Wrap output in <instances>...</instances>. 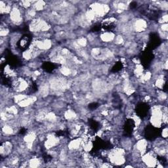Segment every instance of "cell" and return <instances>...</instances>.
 <instances>
[{"instance_id": "cell-19", "label": "cell", "mask_w": 168, "mask_h": 168, "mask_svg": "<svg viewBox=\"0 0 168 168\" xmlns=\"http://www.w3.org/2000/svg\"><path fill=\"white\" fill-rule=\"evenodd\" d=\"M156 85L157 87L159 88H162L163 85V83H164V81H163V79L162 78L158 79V80L156 81Z\"/></svg>"}, {"instance_id": "cell-8", "label": "cell", "mask_w": 168, "mask_h": 168, "mask_svg": "<svg viewBox=\"0 0 168 168\" xmlns=\"http://www.w3.org/2000/svg\"><path fill=\"white\" fill-rule=\"evenodd\" d=\"M12 150V145L11 143L8 142H5L2 143L1 146V148H0V152H1V155L3 156H6L7 155L11 152Z\"/></svg>"}, {"instance_id": "cell-16", "label": "cell", "mask_w": 168, "mask_h": 168, "mask_svg": "<svg viewBox=\"0 0 168 168\" xmlns=\"http://www.w3.org/2000/svg\"><path fill=\"white\" fill-rule=\"evenodd\" d=\"M65 118L67 119V120H72V119H74L76 118V114H75L74 112L72 111V110H68L67 112L65 113Z\"/></svg>"}, {"instance_id": "cell-6", "label": "cell", "mask_w": 168, "mask_h": 168, "mask_svg": "<svg viewBox=\"0 0 168 168\" xmlns=\"http://www.w3.org/2000/svg\"><path fill=\"white\" fill-rule=\"evenodd\" d=\"M59 141V139L56 136H55L54 135H50L47 137V141L45 143V146L47 149H50L58 144Z\"/></svg>"}, {"instance_id": "cell-20", "label": "cell", "mask_w": 168, "mask_h": 168, "mask_svg": "<svg viewBox=\"0 0 168 168\" xmlns=\"http://www.w3.org/2000/svg\"><path fill=\"white\" fill-rule=\"evenodd\" d=\"M115 41H116V43L117 44H121L123 42V39L121 36H118L115 38Z\"/></svg>"}, {"instance_id": "cell-23", "label": "cell", "mask_w": 168, "mask_h": 168, "mask_svg": "<svg viewBox=\"0 0 168 168\" xmlns=\"http://www.w3.org/2000/svg\"><path fill=\"white\" fill-rule=\"evenodd\" d=\"M162 30L163 31V32H167V24H163V25L162 26Z\"/></svg>"}, {"instance_id": "cell-4", "label": "cell", "mask_w": 168, "mask_h": 168, "mask_svg": "<svg viewBox=\"0 0 168 168\" xmlns=\"http://www.w3.org/2000/svg\"><path fill=\"white\" fill-rule=\"evenodd\" d=\"M142 159L148 167H155L157 164V159L154 152H150L145 153L142 155Z\"/></svg>"}, {"instance_id": "cell-18", "label": "cell", "mask_w": 168, "mask_h": 168, "mask_svg": "<svg viewBox=\"0 0 168 168\" xmlns=\"http://www.w3.org/2000/svg\"><path fill=\"white\" fill-rule=\"evenodd\" d=\"M61 72H62V74L65 75V76H68V75L71 74V71H70V70L69 69V68H66V67H64V68H62Z\"/></svg>"}, {"instance_id": "cell-22", "label": "cell", "mask_w": 168, "mask_h": 168, "mask_svg": "<svg viewBox=\"0 0 168 168\" xmlns=\"http://www.w3.org/2000/svg\"><path fill=\"white\" fill-rule=\"evenodd\" d=\"M8 32H9L8 30L5 29V28H1V33H0V34H1V36L3 37V36H7V34H8Z\"/></svg>"}, {"instance_id": "cell-13", "label": "cell", "mask_w": 168, "mask_h": 168, "mask_svg": "<svg viewBox=\"0 0 168 168\" xmlns=\"http://www.w3.org/2000/svg\"><path fill=\"white\" fill-rule=\"evenodd\" d=\"M45 5V2L43 1L35 2V3L33 5V6H34V9L36 11H39L43 10Z\"/></svg>"}, {"instance_id": "cell-7", "label": "cell", "mask_w": 168, "mask_h": 168, "mask_svg": "<svg viewBox=\"0 0 168 168\" xmlns=\"http://www.w3.org/2000/svg\"><path fill=\"white\" fill-rule=\"evenodd\" d=\"M147 146L148 143L145 139H141L140 141H139L136 144V149L138 151V153H140L141 155H143L146 152V150H147Z\"/></svg>"}, {"instance_id": "cell-15", "label": "cell", "mask_w": 168, "mask_h": 168, "mask_svg": "<svg viewBox=\"0 0 168 168\" xmlns=\"http://www.w3.org/2000/svg\"><path fill=\"white\" fill-rule=\"evenodd\" d=\"M2 131L5 135H11L13 133V129L10 125H5L2 128Z\"/></svg>"}, {"instance_id": "cell-3", "label": "cell", "mask_w": 168, "mask_h": 168, "mask_svg": "<svg viewBox=\"0 0 168 168\" xmlns=\"http://www.w3.org/2000/svg\"><path fill=\"white\" fill-rule=\"evenodd\" d=\"M30 28V30L34 32H46V31L49 30L50 26L45 21L39 19H36L33 20L31 22Z\"/></svg>"}, {"instance_id": "cell-5", "label": "cell", "mask_w": 168, "mask_h": 168, "mask_svg": "<svg viewBox=\"0 0 168 168\" xmlns=\"http://www.w3.org/2000/svg\"><path fill=\"white\" fill-rule=\"evenodd\" d=\"M10 14V20L13 23L15 24H19L22 23L23 21V17L21 11L17 7L12 8V10Z\"/></svg>"}, {"instance_id": "cell-1", "label": "cell", "mask_w": 168, "mask_h": 168, "mask_svg": "<svg viewBox=\"0 0 168 168\" xmlns=\"http://www.w3.org/2000/svg\"><path fill=\"white\" fill-rule=\"evenodd\" d=\"M108 159L112 164L120 165L125 162V151L121 149H114L108 154Z\"/></svg>"}, {"instance_id": "cell-17", "label": "cell", "mask_w": 168, "mask_h": 168, "mask_svg": "<svg viewBox=\"0 0 168 168\" xmlns=\"http://www.w3.org/2000/svg\"><path fill=\"white\" fill-rule=\"evenodd\" d=\"M77 43L79 47H85L87 44V40H86L85 38L84 37H81V38H79L78 41H77Z\"/></svg>"}, {"instance_id": "cell-9", "label": "cell", "mask_w": 168, "mask_h": 168, "mask_svg": "<svg viewBox=\"0 0 168 168\" xmlns=\"http://www.w3.org/2000/svg\"><path fill=\"white\" fill-rule=\"evenodd\" d=\"M147 23H146V21L140 19V20H137V21L135 23L133 28L136 32H143V31H144L146 29V28H147Z\"/></svg>"}, {"instance_id": "cell-10", "label": "cell", "mask_w": 168, "mask_h": 168, "mask_svg": "<svg viewBox=\"0 0 168 168\" xmlns=\"http://www.w3.org/2000/svg\"><path fill=\"white\" fill-rule=\"evenodd\" d=\"M101 39L104 42H110L115 39V35L114 33L110 32H104L101 35Z\"/></svg>"}, {"instance_id": "cell-21", "label": "cell", "mask_w": 168, "mask_h": 168, "mask_svg": "<svg viewBox=\"0 0 168 168\" xmlns=\"http://www.w3.org/2000/svg\"><path fill=\"white\" fill-rule=\"evenodd\" d=\"M22 3V6H23L25 8H28L31 5V1H21Z\"/></svg>"}, {"instance_id": "cell-11", "label": "cell", "mask_w": 168, "mask_h": 168, "mask_svg": "<svg viewBox=\"0 0 168 168\" xmlns=\"http://www.w3.org/2000/svg\"><path fill=\"white\" fill-rule=\"evenodd\" d=\"M35 139H36V135H35L34 133L31 132L25 136V137H24V141L26 143L28 147H32L33 143L34 142Z\"/></svg>"}, {"instance_id": "cell-14", "label": "cell", "mask_w": 168, "mask_h": 168, "mask_svg": "<svg viewBox=\"0 0 168 168\" xmlns=\"http://www.w3.org/2000/svg\"><path fill=\"white\" fill-rule=\"evenodd\" d=\"M30 166L32 167H37L39 166V164H40V162H39V159L37 158H34L31 159L30 161Z\"/></svg>"}, {"instance_id": "cell-24", "label": "cell", "mask_w": 168, "mask_h": 168, "mask_svg": "<svg viewBox=\"0 0 168 168\" xmlns=\"http://www.w3.org/2000/svg\"><path fill=\"white\" fill-rule=\"evenodd\" d=\"M162 137L163 138H166L167 137V129L165 128L162 131Z\"/></svg>"}, {"instance_id": "cell-12", "label": "cell", "mask_w": 168, "mask_h": 168, "mask_svg": "<svg viewBox=\"0 0 168 168\" xmlns=\"http://www.w3.org/2000/svg\"><path fill=\"white\" fill-rule=\"evenodd\" d=\"M19 46L21 49H25L28 47V43H29V39L27 36H24L21 37L18 41Z\"/></svg>"}, {"instance_id": "cell-2", "label": "cell", "mask_w": 168, "mask_h": 168, "mask_svg": "<svg viewBox=\"0 0 168 168\" xmlns=\"http://www.w3.org/2000/svg\"><path fill=\"white\" fill-rule=\"evenodd\" d=\"M12 86L15 91L23 93L26 91L30 87V83L26 78H17L12 81Z\"/></svg>"}]
</instances>
